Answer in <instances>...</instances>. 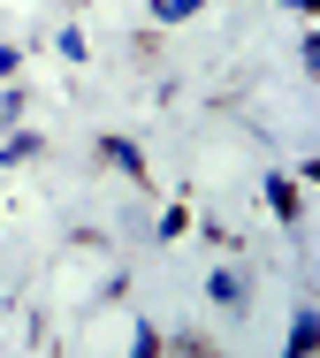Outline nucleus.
Returning <instances> with one entry per match:
<instances>
[{"label": "nucleus", "instance_id": "f03ea898", "mask_svg": "<svg viewBox=\"0 0 320 358\" xmlns=\"http://www.w3.org/2000/svg\"><path fill=\"white\" fill-rule=\"evenodd\" d=\"M313 336H320V320H313V313H298V328H290V351H313Z\"/></svg>", "mask_w": 320, "mask_h": 358}, {"label": "nucleus", "instance_id": "20e7f679", "mask_svg": "<svg viewBox=\"0 0 320 358\" xmlns=\"http://www.w3.org/2000/svg\"><path fill=\"white\" fill-rule=\"evenodd\" d=\"M282 8H313V0H282Z\"/></svg>", "mask_w": 320, "mask_h": 358}, {"label": "nucleus", "instance_id": "f257e3e1", "mask_svg": "<svg viewBox=\"0 0 320 358\" xmlns=\"http://www.w3.org/2000/svg\"><path fill=\"white\" fill-rule=\"evenodd\" d=\"M267 199H275V214H298V183H290V176H275V183H267Z\"/></svg>", "mask_w": 320, "mask_h": 358}, {"label": "nucleus", "instance_id": "7ed1b4c3", "mask_svg": "<svg viewBox=\"0 0 320 358\" xmlns=\"http://www.w3.org/2000/svg\"><path fill=\"white\" fill-rule=\"evenodd\" d=\"M183 15H198V0H160V23H183Z\"/></svg>", "mask_w": 320, "mask_h": 358}]
</instances>
